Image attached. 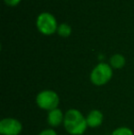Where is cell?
Wrapping results in <instances>:
<instances>
[{"label":"cell","instance_id":"6da1fadb","mask_svg":"<svg viewBox=\"0 0 134 135\" xmlns=\"http://www.w3.org/2000/svg\"><path fill=\"white\" fill-rule=\"evenodd\" d=\"M64 127L69 133L73 135H81L86 129V119L83 117L81 112L76 109H70L65 114Z\"/></svg>","mask_w":134,"mask_h":135},{"label":"cell","instance_id":"7a4b0ae2","mask_svg":"<svg viewBox=\"0 0 134 135\" xmlns=\"http://www.w3.org/2000/svg\"><path fill=\"white\" fill-rule=\"evenodd\" d=\"M37 104L43 109H55L59 104V98L55 92L51 90H45L41 92L37 97Z\"/></svg>","mask_w":134,"mask_h":135},{"label":"cell","instance_id":"3957f363","mask_svg":"<svg viewBox=\"0 0 134 135\" xmlns=\"http://www.w3.org/2000/svg\"><path fill=\"white\" fill-rule=\"evenodd\" d=\"M112 76V70L107 64H99L91 73V81L95 85H101L106 84Z\"/></svg>","mask_w":134,"mask_h":135},{"label":"cell","instance_id":"277c9868","mask_svg":"<svg viewBox=\"0 0 134 135\" xmlns=\"http://www.w3.org/2000/svg\"><path fill=\"white\" fill-rule=\"evenodd\" d=\"M37 26L39 30L44 34H52L57 28L56 20L50 13H41L37 18Z\"/></svg>","mask_w":134,"mask_h":135},{"label":"cell","instance_id":"5b68a950","mask_svg":"<svg viewBox=\"0 0 134 135\" xmlns=\"http://www.w3.org/2000/svg\"><path fill=\"white\" fill-rule=\"evenodd\" d=\"M21 130V123L17 119H4L0 122V132L3 135H18Z\"/></svg>","mask_w":134,"mask_h":135},{"label":"cell","instance_id":"8992f818","mask_svg":"<svg viewBox=\"0 0 134 135\" xmlns=\"http://www.w3.org/2000/svg\"><path fill=\"white\" fill-rule=\"evenodd\" d=\"M102 119H103V115L99 110H93L89 113V115L86 118V122L87 125L92 128L95 127H98L102 123Z\"/></svg>","mask_w":134,"mask_h":135},{"label":"cell","instance_id":"52a82bcc","mask_svg":"<svg viewBox=\"0 0 134 135\" xmlns=\"http://www.w3.org/2000/svg\"><path fill=\"white\" fill-rule=\"evenodd\" d=\"M63 120V113L60 109H52L50 111L48 116V122L51 126H58Z\"/></svg>","mask_w":134,"mask_h":135},{"label":"cell","instance_id":"ba28073f","mask_svg":"<svg viewBox=\"0 0 134 135\" xmlns=\"http://www.w3.org/2000/svg\"><path fill=\"white\" fill-rule=\"evenodd\" d=\"M110 64L115 68H121L125 64V58L121 54H115L111 57Z\"/></svg>","mask_w":134,"mask_h":135},{"label":"cell","instance_id":"9c48e42d","mask_svg":"<svg viewBox=\"0 0 134 135\" xmlns=\"http://www.w3.org/2000/svg\"><path fill=\"white\" fill-rule=\"evenodd\" d=\"M58 33L63 37H68L71 33V27L66 23L61 24L58 27Z\"/></svg>","mask_w":134,"mask_h":135},{"label":"cell","instance_id":"30bf717a","mask_svg":"<svg viewBox=\"0 0 134 135\" xmlns=\"http://www.w3.org/2000/svg\"><path fill=\"white\" fill-rule=\"evenodd\" d=\"M111 135H133V132L131 130H130L129 128H120V129H117L116 131L112 132Z\"/></svg>","mask_w":134,"mask_h":135},{"label":"cell","instance_id":"8fae6325","mask_svg":"<svg viewBox=\"0 0 134 135\" xmlns=\"http://www.w3.org/2000/svg\"><path fill=\"white\" fill-rule=\"evenodd\" d=\"M39 135H57V134L52 130H45V131H43V132H41V133H39Z\"/></svg>","mask_w":134,"mask_h":135},{"label":"cell","instance_id":"7c38bea8","mask_svg":"<svg viewBox=\"0 0 134 135\" xmlns=\"http://www.w3.org/2000/svg\"><path fill=\"white\" fill-rule=\"evenodd\" d=\"M5 1H6V3L9 6H16L20 0H5Z\"/></svg>","mask_w":134,"mask_h":135}]
</instances>
